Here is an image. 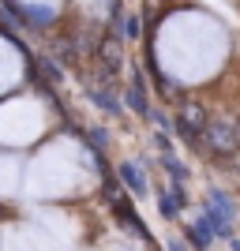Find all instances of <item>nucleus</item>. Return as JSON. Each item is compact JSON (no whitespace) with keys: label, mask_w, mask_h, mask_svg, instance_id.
<instances>
[{"label":"nucleus","mask_w":240,"mask_h":251,"mask_svg":"<svg viewBox=\"0 0 240 251\" xmlns=\"http://www.w3.org/2000/svg\"><path fill=\"white\" fill-rule=\"evenodd\" d=\"M128 105H132L135 113H146V86H143L139 75H135V83H132V90H128Z\"/></svg>","instance_id":"obj_7"},{"label":"nucleus","mask_w":240,"mask_h":251,"mask_svg":"<svg viewBox=\"0 0 240 251\" xmlns=\"http://www.w3.org/2000/svg\"><path fill=\"white\" fill-rule=\"evenodd\" d=\"M83 165H94V154L83 147H75L72 139H56L30 165V191L38 199H53V195H68V191H83L79 184H86Z\"/></svg>","instance_id":"obj_2"},{"label":"nucleus","mask_w":240,"mask_h":251,"mask_svg":"<svg viewBox=\"0 0 240 251\" xmlns=\"http://www.w3.org/2000/svg\"><path fill=\"white\" fill-rule=\"evenodd\" d=\"M158 49H161V64H165L169 75H177L184 83L207 79L225 52V30L199 11H184V15H173L161 26Z\"/></svg>","instance_id":"obj_1"},{"label":"nucleus","mask_w":240,"mask_h":251,"mask_svg":"<svg viewBox=\"0 0 240 251\" xmlns=\"http://www.w3.org/2000/svg\"><path fill=\"white\" fill-rule=\"evenodd\" d=\"M120 176H124V184L135 191V195H143V191H146V176H143V169H139V165H132V161L120 165Z\"/></svg>","instance_id":"obj_6"},{"label":"nucleus","mask_w":240,"mask_h":251,"mask_svg":"<svg viewBox=\"0 0 240 251\" xmlns=\"http://www.w3.org/2000/svg\"><path fill=\"white\" fill-rule=\"evenodd\" d=\"M23 4L34 19H53V11H56V0H23Z\"/></svg>","instance_id":"obj_8"},{"label":"nucleus","mask_w":240,"mask_h":251,"mask_svg":"<svg viewBox=\"0 0 240 251\" xmlns=\"http://www.w3.org/2000/svg\"><path fill=\"white\" fill-rule=\"evenodd\" d=\"M19 79V52H11L8 42H0V90Z\"/></svg>","instance_id":"obj_4"},{"label":"nucleus","mask_w":240,"mask_h":251,"mask_svg":"<svg viewBox=\"0 0 240 251\" xmlns=\"http://www.w3.org/2000/svg\"><path fill=\"white\" fill-rule=\"evenodd\" d=\"M42 131V105L38 101H8L0 105V143H8V147H23V143H30L38 139Z\"/></svg>","instance_id":"obj_3"},{"label":"nucleus","mask_w":240,"mask_h":251,"mask_svg":"<svg viewBox=\"0 0 240 251\" xmlns=\"http://www.w3.org/2000/svg\"><path fill=\"white\" fill-rule=\"evenodd\" d=\"M19 188V157H0V195H11Z\"/></svg>","instance_id":"obj_5"},{"label":"nucleus","mask_w":240,"mask_h":251,"mask_svg":"<svg viewBox=\"0 0 240 251\" xmlns=\"http://www.w3.org/2000/svg\"><path fill=\"white\" fill-rule=\"evenodd\" d=\"M158 210H161L165 218H177V210H180V188H173L169 195H161V199H158Z\"/></svg>","instance_id":"obj_9"}]
</instances>
